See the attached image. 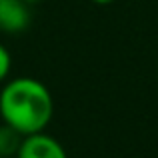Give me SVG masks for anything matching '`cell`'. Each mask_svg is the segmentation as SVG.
I'll use <instances>...</instances> for the list:
<instances>
[{"mask_svg":"<svg viewBox=\"0 0 158 158\" xmlns=\"http://www.w3.org/2000/svg\"><path fill=\"white\" fill-rule=\"evenodd\" d=\"M32 22L30 6L24 0H0V32L20 34Z\"/></svg>","mask_w":158,"mask_h":158,"instance_id":"obj_3","label":"cell"},{"mask_svg":"<svg viewBox=\"0 0 158 158\" xmlns=\"http://www.w3.org/2000/svg\"><path fill=\"white\" fill-rule=\"evenodd\" d=\"M54 116V98L44 82L32 76L10 78L0 88V118L22 136L46 130Z\"/></svg>","mask_w":158,"mask_h":158,"instance_id":"obj_1","label":"cell"},{"mask_svg":"<svg viewBox=\"0 0 158 158\" xmlns=\"http://www.w3.org/2000/svg\"><path fill=\"white\" fill-rule=\"evenodd\" d=\"M10 70H12V56H10V52L6 50V46L0 44V84H4V82L8 80Z\"/></svg>","mask_w":158,"mask_h":158,"instance_id":"obj_5","label":"cell"},{"mask_svg":"<svg viewBox=\"0 0 158 158\" xmlns=\"http://www.w3.org/2000/svg\"><path fill=\"white\" fill-rule=\"evenodd\" d=\"M94 4H100V6H104V4H112L114 0H92Z\"/></svg>","mask_w":158,"mask_h":158,"instance_id":"obj_6","label":"cell"},{"mask_svg":"<svg viewBox=\"0 0 158 158\" xmlns=\"http://www.w3.org/2000/svg\"><path fill=\"white\" fill-rule=\"evenodd\" d=\"M0 158H2V156H0Z\"/></svg>","mask_w":158,"mask_h":158,"instance_id":"obj_8","label":"cell"},{"mask_svg":"<svg viewBox=\"0 0 158 158\" xmlns=\"http://www.w3.org/2000/svg\"><path fill=\"white\" fill-rule=\"evenodd\" d=\"M24 2H26L28 6H34V4H40V2H42V0H24Z\"/></svg>","mask_w":158,"mask_h":158,"instance_id":"obj_7","label":"cell"},{"mask_svg":"<svg viewBox=\"0 0 158 158\" xmlns=\"http://www.w3.org/2000/svg\"><path fill=\"white\" fill-rule=\"evenodd\" d=\"M24 136L10 128L8 124H0V156L2 158H14L18 152L20 144H22Z\"/></svg>","mask_w":158,"mask_h":158,"instance_id":"obj_4","label":"cell"},{"mask_svg":"<svg viewBox=\"0 0 158 158\" xmlns=\"http://www.w3.org/2000/svg\"><path fill=\"white\" fill-rule=\"evenodd\" d=\"M14 158H68V152L58 138L42 130L24 136Z\"/></svg>","mask_w":158,"mask_h":158,"instance_id":"obj_2","label":"cell"}]
</instances>
